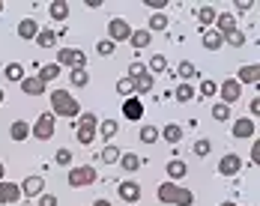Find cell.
Here are the masks:
<instances>
[{"mask_svg":"<svg viewBox=\"0 0 260 206\" xmlns=\"http://www.w3.org/2000/svg\"><path fill=\"white\" fill-rule=\"evenodd\" d=\"M129 42H132V48H150V42H153V33H150V30H132Z\"/></svg>","mask_w":260,"mask_h":206,"instance_id":"obj_25","label":"cell"},{"mask_svg":"<svg viewBox=\"0 0 260 206\" xmlns=\"http://www.w3.org/2000/svg\"><path fill=\"white\" fill-rule=\"evenodd\" d=\"M69 84H72V87H87V84H90L87 66H84V69H69Z\"/></svg>","mask_w":260,"mask_h":206,"instance_id":"obj_32","label":"cell"},{"mask_svg":"<svg viewBox=\"0 0 260 206\" xmlns=\"http://www.w3.org/2000/svg\"><path fill=\"white\" fill-rule=\"evenodd\" d=\"M174 96H177V102H180V105H185V102H191V99H194V90H191L188 84H180Z\"/></svg>","mask_w":260,"mask_h":206,"instance_id":"obj_39","label":"cell"},{"mask_svg":"<svg viewBox=\"0 0 260 206\" xmlns=\"http://www.w3.org/2000/svg\"><path fill=\"white\" fill-rule=\"evenodd\" d=\"M221 45H224V39L209 27V30H204V48L207 51H221Z\"/></svg>","mask_w":260,"mask_h":206,"instance_id":"obj_27","label":"cell"},{"mask_svg":"<svg viewBox=\"0 0 260 206\" xmlns=\"http://www.w3.org/2000/svg\"><path fill=\"white\" fill-rule=\"evenodd\" d=\"M0 12H3V0H0Z\"/></svg>","mask_w":260,"mask_h":206,"instance_id":"obj_56","label":"cell"},{"mask_svg":"<svg viewBox=\"0 0 260 206\" xmlns=\"http://www.w3.org/2000/svg\"><path fill=\"white\" fill-rule=\"evenodd\" d=\"M212 120H218V123H224V120H231V108L221 102L212 105Z\"/></svg>","mask_w":260,"mask_h":206,"instance_id":"obj_38","label":"cell"},{"mask_svg":"<svg viewBox=\"0 0 260 206\" xmlns=\"http://www.w3.org/2000/svg\"><path fill=\"white\" fill-rule=\"evenodd\" d=\"M260 81V66L257 63H245V66H239V75H236V84L242 87V84H254L257 87Z\"/></svg>","mask_w":260,"mask_h":206,"instance_id":"obj_14","label":"cell"},{"mask_svg":"<svg viewBox=\"0 0 260 206\" xmlns=\"http://www.w3.org/2000/svg\"><path fill=\"white\" fill-rule=\"evenodd\" d=\"M147 30H150V33H165V30H168V27H171V21H168V15H165V12H153V15H150V21H147Z\"/></svg>","mask_w":260,"mask_h":206,"instance_id":"obj_26","label":"cell"},{"mask_svg":"<svg viewBox=\"0 0 260 206\" xmlns=\"http://www.w3.org/2000/svg\"><path fill=\"white\" fill-rule=\"evenodd\" d=\"M36 42H39V48H54V42H57V33H54L51 27H39V33H36Z\"/></svg>","mask_w":260,"mask_h":206,"instance_id":"obj_29","label":"cell"},{"mask_svg":"<svg viewBox=\"0 0 260 206\" xmlns=\"http://www.w3.org/2000/svg\"><path fill=\"white\" fill-rule=\"evenodd\" d=\"M117 194H120V200H123V203H138V200H141V185H138V182H132V180H126V182H120Z\"/></svg>","mask_w":260,"mask_h":206,"instance_id":"obj_13","label":"cell"},{"mask_svg":"<svg viewBox=\"0 0 260 206\" xmlns=\"http://www.w3.org/2000/svg\"><path fill=\"white\" fill-rule=\"evenodd\" d=\"M218 206H236L234 200H224V203H218Z\"/></svg>","mask_w":260,"mask_h":206,"instance_id":"obj_54","label":"cell"},{"mask_svg":"<svg viewBox=\"0 0 260 206\" xmlns=\"http://www.w3.org/2000/svg\"><path fill=\"white\" fill-rule=\"evenodd\" d=\"M212 30H215V33H218V36L224 39L228 33L239 30V24H236V18L231 15V12H218V15H215V24H212Z\"/></svg>","mask_w":260,"mask_h":206,"instance_id":"obj_12","label":"cell"},{"mask_svg":"<svg viewBox=\"0 0 260 206\" xmlns=\"http://www.w3.org/2000/svg\"><path fill=\"white\" fill-rule=\"evenodd\" d=\"M132 84H135V96L141 99V96H147V93H150V90L156 87V78L150 75V72H144V75H141V78H135Z\"/></svg>","mask_w":260,"mask_h":206,"instance_id":"obj_21","label":"cell"},{"mask_svg":"<svg viewBox=\"0 0 260 206\" xmlns=\"http://www.w3.org/2000/svg\"><path fill=\"white\" fill-rule=\"evenodd\" d=\"M224 42H228V45H234V48H242V45H245V33H242V30H234V33H228V36H224Z\"/></svg>","mask_w":260,"mask_h":206,"instance_id":"obj_42","label":"cell"},{"mask_svg":"<svg viewBox=\"0 0 260 206\" xmlns=\"http://www.w3.org/2000/svg\"><path fill=\"white\" fill-rule=\"evenodd\" d=\"M144 72H147V66H144V63H132V66H129V75H126V78H132V81H135V78H141Z\"/></svg>","mask_w":260,"mask_h":206,"instance_id":"obj_46","label":"cell"},{"mask_svg":"<svg viewBox=\"0 0 260 206\" xmlns=\"http://www.w3.org/2000/svg\"><path fill=\"white\" fill-rule=\"evenodd\" d=\"M96 129H99V117L96 114H81L78 120V129H75V134H78V144H84V147H90L93 141H96Z\"/></svg>","mask_w":260,"mask_h":206,"instance_id":"obj_3","label":"cell"},{"mask_svg":"<svg viewBox=\"0 0 260 206\" xmlns=\"http://www.w3.org/2000/svg\"><path fill=\"white\" fill-rule=\"evenodd\" d=\"M158 203H171V206H194V191H188L180 182H161L156 188Z\"/></svg>","mask_w":260,"mask_h":206,"instance_id":"obj_1","label":"cell"},{"mask_svg":"<svg viewBox=\"0 0 260 206\" xmlns=\"http://www.w3.org/2000/svg\"><path fill=\"white\" fill-rule=\"evenodd\" d=\"M96 180H99V170H96L93 164H81V167H69V177H66V182H69L72 188H84V185H93Z\"/></svg>","mask_w":260,"mask_h":206,"instance_id":"obj_4","label":"cell"},{"mask_svg":"<svg viewBox=\"0 0 260 206\" xmlns=\"http://www.w3.org/2000/svg\"><path fill=\"white\" fill-rule=\"evenodd\" d=\"M120 147H117V144H105V150H102V161L105 164H117V161H120Z\"/></svg>","mask_w":260,"mask_h":206,"instance_id":"obj_35","label":"cell"},{"mask_svg":"<svg viewBox=\"0 0 260 206\" xmlns=\"http://www.w3.org/2000/svg\"><path fill=\"white\" fill-rule=\"evenodd\" d=\"M21 90H24V96H45V84L36 75H27L21 81Z\"/></svg>","mask_w":260,"mask_h":206,"instance_id":"obj_20","label":"cell"},{"mask_svg":"<svg viewBox=\"0 0 260 206\" xmlns=\"http://www.w3.org/2000/svg\"><path fill=\"white\" fill-rule=\"evenodd\" d=\"M242 170V158L236 153H228V155H221V161H218V174L221 177H236Z\"/></svg>","mask_w":260,"mask_h":206,"instance_id":"obj_11","label":"cell"},{"mask_svg":"<svg viewBox=\"0 0 260 206\" xmlns=\"http://www.w3.org/2000/svg\"><path fill=\"white\" fill-rule=\"evenodd\" d=\"M239 96H242V87L236 84V78H228L224 84H218V99H221V105H236L239 102Z\"/></svg>","mask_w":260,"mask_h":206,"instance_id":"obj_8","label":"cell"},{"mask_svg":"<svg viewBox=\"0 0 260 206\" xmlns=\"http://www.w3.org/2000/svg\"><path fill=\"white\" fill-rule=\"evenodd\" d=\"M3 99H6V96H3V90H0V102H3Z\"/></svg>","mask_w":260,"mask_h":206,"instance_id":"obj_55","label":"cell"},{"mask_svg":"<svg viewBox=\"0 0 260 206\" xmlns=\"http://www.w3.org/2000/svg\"><path fill=\"white\" fill-rule=\"evenodd\" d=\"M138 138H141V144H156L158 141V129L156 126H141Z\"/></svg>","mask_w":260,"mask_h":206,"instance_id":"obj_37","label":"cell"},{"mask_svg":"<svg viewBox=\"0 0 260 206\" xmlns=\"http://www.w3.org/2000/svg\"><path fill=\"white\" fill-rule=\"evenodd\" d=\"M234 138H239V141H248V138H254V131H257V123L251 120V117H239V120H234Z\"/></svg>","mask_w":260,"mask_h":206,"instance_id":"obj_9","label":"cell"},{"mask_svg":"<svg viewBox=\"0 0 260 206\" xmlns=\"http://www.w3.org/2000/svg\"><path fill=\"white\" fill-rule=\"evenodd\" d=\"M60 69L69 66V69H84L87 66V54L81 48H57V60H54Z\"/></svg>","mask_w":260,"mask_h":206,"instance_id":"obj_5","label":"cell"},{"mask_svg":"<svg viewBox=\"0 0 260 206\" xmlns=\"http://www.w3.org/2000/svg\"><path fill=\"white\" fill-rule=\"evenodd\" d=\"M21 194L24 197H39V194H45V180L42 177H27L21 182Z\"/></svg>","mask_w":260,"mask_h":206,"instance_id":"obj_15","label":"cell"},{"mask_svg":"<svg viewBox=\"0 0 260 206\" xmlns=\"http://www.w3.org/2000/svg\"><path fill=\"white\" fill-rule=\"evenodd\" d=\"M0 206H6V203H0Z\"/></svg>","mask_w":260,"mask_h":206,"instance_id":"obj_57","label":"cell"},{"mask_svg":"<svg viewBox=\"0 0 260 206\" xmlns=\"http://www.w3.org/2000/svg\"><path fill=\"white\" fill-rule=\"evenodd\" d=\"M54 129H57V117H54V114H39V120L30 126V134H33L36 141H51Z\"/></svg>","mask_w":260,"mask_h":206,"instance_id":"obj_6","label":"cell"},{"mask_svg":"<svg viewBox=\"0 0 260 206\" xmlns=\"http://www.w3.org/2000/svg\"><path fill=\"white\" fill-rule=\"evenodd\" d=\"M117 93L126 96V99L135 96V84H132V78H120V81H117Z\"/></svg>","mask_w":260,"mask_h":206,"instance_id":"obj_41","label":"cell"},{"mask_svg":"<svg viewBox=\"0 0 260 206\" xmlns=\"http://www.w3.org/2000/svg\"><path fill=\"white\" fill-rule=\"evenodd\" d=\"M114 51H117V45H114L111 39H102V42L96 45V54H99V57H111Z\"/></svg>","mask_w":260,"mask_h":206,"instance_id":"obj_44","label":"cell"},{"mask_svg":"<svg viewBox=\"0 0 260 206\" xmlns=\"http://www.w3.org/2000/svg\"><path fill=\"white\" fill-rule=\"evenodd\" d=\"M147 6H150L153 12H161V9H165V0H147Z\"/></svg>","mask_w":260,"mask_h":206,"instance_id":"obj_49","label":"cell"},{"mask_svg":"<svg viewBox=\"0 0 260 206\" xmlns=\"http://www.w3.org/2000/svg\"><path fill=\"white\" fill-rule=\"evenodd\" d=\"M201 96H204V99H212V96H218V84L207 78V81L201 84Z\"/></svg>","mask_w":260,"mask_h":206,"instance_id":"obj_43","label":"cell"},{"mask_svg":"<svg viewBox=\"0 0 260 206\" xmlns=\"http://www.w3.org/2000/svg\"><path fill=\"white\" fill-rule=\"evenodd\" d=\"M251 161H254V167L260 164V141L254 138V144H251Z\"/></svg>","mask_w":260,"mask_h":206,"instance_id":"obj_48","label":"cell"},{"mask_svg":"<svg viewBox=\"0 0 260 206\" xmlns=\"http://www.w3.org/2000/svg\"><path fill=\"white\" fill-rule=\"evenodd\" d=\"M158 134H161L168 144H180V141H182V126H177V123H168V126L158 131Z\"/></svg>","mask_w":260,"mask_h":206,"instance_id":"obj_28","label":"cell"},{"mask_svg":"<svg viewBox=\"0 0 260 206\" xmlns=\"http://www.w3.org/2000/svg\"><path fill=\"white\" fill-rule=\"evenodd\" d=\"M54 158H57V164H60V167H66V164H72V150H66V147H63V150H57Z\"/></svg>","mask_w":260,"mask_h":206,"instance_id":"obj_45","label":"cell"},{"mask_svg":"<svg viewBox=\"0 0 260 206\" xmlns=\"http://www.w3.org/2000/svg\"><path fill=\"white\" fill-rule=\"evenodd\" d=\"M57 75H60V66H57V63H45V66H39V72H36V78H39L42 84L54 81Z\"/></svg>","mask_w":260,"mask_h":206,"instance_id":"obj_31","label":"cell"},{"mask_svg":"<svg viewBox=\"0 0 260 206\" xmlns=\"http://www.w3.org/2000/svg\"><path fill=\"white\" fill-rule=\"evenodd\" d=\"M48 99H51V114L54 117H63V120L81 117V105L69 90H54V93H48Z\"/></svg>","mask_w":260,"mask_h":206,"instance_id":"obj_2","label":"cell"},{"mask_svg":"<svg viewBox=\"0 0 260 206\" xmlns=\"http://www.w3.org/2000/svg\"><path fill=\"white\" fill-rule=\"evenodd\" d=\"M126 174H135V170H141V164H144V158L141 155H135V153H123L120 155V161H117Z\"/></svg>","mask_w":260,"mask_h":206,"instance_id":"obj_22","label":"cell"},{"mask_svg":"<svg viewBox=\"0 0 260 206\" xmlns=\"http://www.w3.org/2000/svg\"><path fill=\"white\" fill-rule=\"evenodd\" d=\"M39 206H57V197L45 191V194H39Z\"/></svg>","mask_w":260,"mask_h":206,"instance_id":"obj_47","label":"cell"},{"mask_svg":"<svg viewBox=\"0 0 260 206\" xmlns=\"http://www.w3.org/2000/svg\"><path fill=\"white\" fill-rule=\"evenodd\" d=\"M9 138L15 141V144H21L30 138V123L27 120H12V126H9Z\"/></svg>","mask_w":260,"mask_h":206,"instance_id":"obj_19","label":"cell"},{"mask_svg":"<svg viewBox=\"0 0 260 206\" xmlns=\"http://www.w3.org/2000/svg\"><path fill=\"white\" fill-rule=\"evenodd\" d=\"M3 174H6V167H3V161H0V180H3Z\"/></svg>","mask_w":260,"mask_h":206,"instance_id":"obj_53","label":"cell"},{"mask_svg":"<svg viewBox=\"0 0 260 206\" xmlns=\"http://www.w3.org/2000/svg\"><path fill=\"white\" fill-rule=\"evenodd\" d=\"M96 131L105 138V144H111V141L117 138V131H120V123H117V120H99V129Z\"/></svg>","mask_w":260,"mask_h":206,"instance_id":"obj_24","label":"cell"},{"mask_svg":"<svg viewBox=\"0 0 260 206\" xmlns=\"http://www.w3.org/2000/svg\"><path fill=\"white\" fill-rule=\"evenodd\" d=\"M177 75H180L182 81H191V78L198 75V69H194V63H191V60H182L180 66H177Z\"/></svg>","mask_w":260,"mask_h":206,"instance_id":"obj_36","label":"cell"},{"mask_svg":"<svg viewBox=\"0 0 260 206\" xmlns=\"http://www.w3.org/2000/svg\"><path fill=\"white\" fill-rule=\"evenodd\" d=\"M3 75H6V81H12V84H15V81H18V84H21V81H24V66H21V63H9V66H6V69H3Z\"/></svg>","mask_w":260,"mask_h":206,"instance_id":"obj_33","label":"cell"},{"mask_svg":"<svg viewBox=\"0 0 260 206\" xmlns=\"http://www.w3.org/2000/svg\"><path fill=\"white\" fill-rule=\"evenodd\" d=\"M123 117L132 120V123H135V120H144V105H141L138 96H129V99L123 102Z\"/></svg>","mask_w":260,"mask_h":206,"instance_id":"obj_16","label":"cell"},{"mask_svg":"<svg viewBox=\"0 0 260 206\" xmlns=\"http://www.w3.org/2000/svg\"><path fill=\"white\" fill-rule=\"evenodd\" d=\"M36 33H39V21L36 18H21L18 21V39L30 42V39H36Z\"/></svg>","mask_w":260,"mask_h":206,"instance_id":"obj_17","label":"cell"},{"mask_svg":"<svg viewBox=\"0 0 260 206\" xmlns=\"http://www.w3.org/2000/svg\"><path fill=\"white\" fill-rule=\"evenodd\" d=\"M165 69H168V60H165V54H153V57H150V63H147V72L156 78V75H161Z\"/></svg>","mask_w":260,"mask_h":206,"instance_id":"obj_30","label":"cell"},{"mask_svg":"<svg viewBox=\"0 0 260 206\" xmlns=\"http://www.w3.org/2000/svg\"><path fill=\"white\" fill-rule=\"evenodd\" d=\"M48 15H51L57 24H63V21L69 18V3H66V0H54L51 6H48Z\"/></svg>","mask_w":260,"mask_h":206,"instance_id":"obj_23","label":"cell"},{"mask_svg":"<svg viewBox=\"0 0 260 206\" xmlns=\"http://www.w3.org/2000/svg\"><path fill=\"white\" fill-rule=\"evenodd\" d=\"M215 15H218V12H215V6H201V9H198V18H201L204 30H209V27L215 24Z\"/></svg>","mask_w":260,"mask_h":206,"instance_id":"obj_34","label":"cell"},{"mask_svg":"<svg viewBox=\"0 0 260 206\" xmlns=\"http://www.w3.org/2000/svg\"><path fill=\"white\" fill-rule=\"evenodd\" d=\"M132 36V24L126 21V18H111L108 21V39L117 45V42H129Z\"/></svg>","mask_w":260,"mask_h":206,"instance_id":"obj_7","label":"cell"},{"mask_svg":"<svg viewBox=\"0 0 260 206\" xmlns=\"http://www.w3.org/2000/svg\"><path fill=\"white\" fill-rule=\"evenodd\" d=\"M236 9H239V12H248V9H254V3H251V0H239Z\"/></svg>","mask_w":260,"mask_h":206,"instance_id":"obj_50","label":"cell"},{"mask_svg":"<svg viewBox=\"0 0 260 206\" xmlns=\"http://www.w3.org/2000/svg\"><path fill=\"white\" fill-rule=\"evenodd\" d=\"M24 194H21V185L18 182H6V180H0V203H18Z\"/></svg>","mask_w":260,"mask_h":206,"instance_id":"obj_10","label":"cell"},{"mask_svg":"<svg viewBox=\"0 0 260 206\" xmlns=\"http://www.w3.org/2000/svg\"><path fill=\"white\" fill-rule=\"evenodd\" d=\"M251 114H254V123H257V117H260V99L257 96L251 99Z\"/></svg>","mask_w":260,"mask_h":206,"instance_id":"obj_51","label":"cell"},{"mask_svg":"<svg viewBox=\"0 0 260 206\" xmlns=\"http://www.w3.org/2000/svg\"><path fill=\"white\" fill-rule=\"evenodd\" d=\"M93 206H111V200H96Z\"/></svg>","mask_w":260,"mask_h":206,"instance_id":"obj_52","label":"cell"},{"mask_svg":"<svg viewBox=\"0 0 260 206\" xmlns=\"http://www.w3.org/2000/svg\"><path fill=\"white\" fill-rule=\"evenodd\" d=\"M191 150H194L198 158H207L209 150H212V144H209V138H201V141H194V147H191Z\"/></svg>","mask_w":260,"mask_h":206,"instance_id":"obj_40","label":"cell"},{"mask_svg":"<svg viewBox=\"0 0 260 206\" xmlns=\"http://www.w3.org/2000/svg\"><path fill=\"white\" fill-rule=\"evenodd\" d=\"M168 182H180L185 180V174H188V164L185 161H180V158H174V161H168Z\"/></svg>","mask_w":260,"mask_h":206,"instance_id":"obj_18","label":"cell"}]
</instances>
